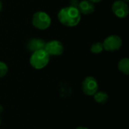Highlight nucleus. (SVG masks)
<instances>
[{"instance_id": "1", "label": "nucleus", "mask_w": 129, "mask_h": 129, "mask_svg": "<svg viewBox=\"0 0 129 129\" xmlns=\"http://www.w3.org/2000/svg\"><path fill=\"white\" fill-rule=\"evenodd\" d=\"M59 21L63 26L73 27L77 26L81 20V13L77 8L67 6L61 8L57 14Z\"/></svg>"}, {"instance_id": "2", "label": "nucleus", "mask_w": 129, "mask_h": 129, "mask_svg": "<svg viewBox=\"0 0 129 129\" xmlns=\"http://www.w3.org/2000/svg\"><path fill=\"white\" fill-rule=\"evenodd\" d=\"M50 56L44 49H42L32 53L29 58V63L33 68L42 70L48 64Z\"/></svg>"}, {"instance_id": "3", "label": "nucleus", "mask_w": 129, "mask_h": 129, "mask_svg": "<svg viewBox=\"0 0 129 129\" xmlns=\"http://www.w3.org/2000/svg\"><path fill=\"white\" fill-rule=\"evenodd\" d=\"M51 17L46 12L39 11L33 14L32 17V24L36 29L40 30H45L51 26Z\"/></svg>"}, {"instance_id": "4", "label": "nucleus", "mask_w": 129, "mask_h": 129, "mask_svg": "<svg viewBox=\"0 0 129 129\" xmlns=\"http://www.w3.org/2000/svg\"><path fill=\"white\" fill-rule=\"evenodd\" d=\"M102 43L104 50L113 52L120 49L122 45V40L117 35H111L107 36Z\"/></svg>"}, {"instance_id": "5", "label": "nucleus", "mask_w": 129, "mask_h": 129, "mask_svg": "<svg viewBox=\"0 0 129 129\" xmlns=\"http://www.w3.org/2000/svg\"><path fill=\"white\" fill-rule=\"evenodd\" d=\"M83 93L88 96H93L98 91V82L93 76H87L82 83Z\"/></svg>"}, {"instance_id": "6", "label": "nucleus", "mask_w": 129, "mask_h": 129, "mask_svg": "<svg viewBox=\"0 0 129 129\" xmlns=\"http://www.w3.org/2000/svg\"><path fill=\"white\" fill-rule=\"evenodd\" d=\"M44 50L49 56H60L63 53L64 47L61 42L58 40H51L45 43Z\"/></svg>"}, {"instance_id": "7", "label": "nucleus", "mask_w": 129, "mask_h": 129, "mask_svg": "<svg viewBox=\"0 0 129 129\" xmlns=\"http://www.w3.org/2000/svg\"><path fill=\"white\" fill-rule=\"evenodd\" d=\"M112 11L118 18L123 19L128 14V5L122 0H116L112 5Z\"/></svg>"}, {"instance_id": "8", "label": "nucleus", "mask_w": 129, "mask_h": 129, "mask_svg": "<svg viewBox=\"0 0 129 129\" xmlns=\"http://www.w3.org/2000/svg\"><path fill=\"white\" fill-rule=\"evenodd\" d=\"M46 42L41 39H32L26 44V48L30 52H34L39 50H42L45 48Z\"/></svg>"}, {"instance_id": "9", "label": "nucleus", "mask_w": 129, "mask_h": 129, "mask_svg": "<svg viewBox=\"0 0 129 129\" xmlns=\"http://www.w3.org/2000/svg\"><path fill=\"white\" fill-rule=\"evenodd\" d=\"M77 8L81 14H83L85 15L92 14L95 10L94 3H92L91 2L88 0H82L79 2Z\"/></svg>"}, {"instance_id": "10", "label": "nucleus", "mask_w": 129, "mask_h": 129, "mask_svg": "<svg viewBox=\"0 0 129 129\" xmlns=\"http://www.w3.org/2000/svg\"><path fill=\"white\" fill-rule=\"evenodd\" d=\"M93 97L94 101L99 104H104L109 100L108 94L105 91H98L93 95Z\"/></svg>"}, {"instance_id": "11", "label": "nucleus", "mask_w": 129, "mask_h": 129, "mask_svg": "<svg viewBox=\"0 0 129 129\" xmlns=\"http://www.w3.org/2000/svg\"><path fill=\"white\" fill-rule=\"evenodd\" d=\"M119 70L123 74L128 76L129 74V59L128 57H124L121 59L118 63Z\"/></svg>"}, {"instance_id": "12", "label": "nucleus", "mask_w": 129, "mask_h": 129, "mask_svg": "<svg viewBox=\"0 0 129 129\" xmlns=\"http://www.w3.org/2000/svg\"><path fill=\"white\" fill-rule=\"evenodd\" d=\"M91 52L95 54H99L104 51V46L103 43L100 42H97L95 43H93L91 46Z\"/></svg>"}, {"instance_id": "13", "label": "nucleus", "mask_w": 129, "mask_h": 129, "mask_svg": "<svg viewBox=\"0 0 129 129\" xmlns=\"http://www.w3.org/2000/svg\"><path fill=\"white\" fill-rule=\"evenodd\" d=\"M8 72V67L7 64L2 61H0V78L5 76Z\"/></svg>"}, {"instance_id": "14", "label": "nucleus", "mask_w": 129, "mask_h": 129, "mask_svg": "<svg viewBox=\"0 0 129 129\" xmlns=\"http://www.w3.org/2000/svg\"><path fill=\"white\" fill-rule=\"evenodd\" d=\"M79 2H78V0H70V6L77 8L78 5H79Z\"/></svg>"}, {"instance_id": "15", "label": "nucleus", "mask_w": 129, "mask_h": 129, "mask_svg": "<svg viewBox=\"0 0 129 129\" xmlns=\"http://www.w3.org/2000/svg\"><path fill=\"white\" fill-rule=\"evenodd\" d=\"M90 2H91L92 3H98V2H101L102 0H88Z\"/></svg>"}, {"instance_id": "16", "label": "nucleus", "mask_w": 129, "mask_h": 129, "mask_svg": "<svg viewBox=\"0 0 129 129\" xmlns=\"http://www.w3.org/2000/svg\"><path fill=\"white\" fill-rule=\"evenodd\" d=\"M76 129H88V128H86V127H83V126H79V127L76 128Z\"/></svg>"}, {"instance_id": "17", "label": "nucleus", "mask_w": 129, "mask_h": 129, "mask_svg": "<svg viewBox=\"0 0 129 129\" xmlns=\"http://www.w3.org/2000/svg\"><path fill=\"white\" fill-rule=\"evenodd\" d=\"M2 9V2H1V0H0V12H1Z\"/></svg>"}, {"instance_id": "18", "label": "nucleus", "mask_w": 129, "mask_h": 129, "mask_svg": "<svg viewBox=\"0 0 129 129\" xmlns=\"http://www.w3.org/2000/svg\"><path fill=\"white\" fill-rule=\"evenodd\" d=\"M2 111H3V107H2V106L0 105V113H2Z\"/></svg>"}, {"instance_id": "19", "label": "nucleus", "mask_w": 129, "mask_h": 129, "mask_svg": "<svg viewBox=\"0 0 129 129\" xmlns=\"http://www.w3.org/2000/svg\"><path fill=\"white\" fill-rule=\"evenodd\" d=\"M122 1H123V2H125V3H127V4L129 2V0H122Z\"/></svg>"}, {"instance_id": "20", "label": "nucleus", "mask_w": 129, "mask_h": 129, "mask_svg": "<svg viewBox=\"0 0 129 129\" xmlns=\"http://www.w3.org/2000/svg\"><path fill=\"white\" fill-rule=\"evenodd\" d=\"M1 124H2V120H1V118H0V125H1Z\"/></svg>"}]
</instances>
